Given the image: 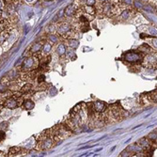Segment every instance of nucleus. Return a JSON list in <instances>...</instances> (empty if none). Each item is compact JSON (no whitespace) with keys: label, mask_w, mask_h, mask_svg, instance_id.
<instances>
[{"label":"nucleus","mask_w":157,"mask_h":157,"mask_svg":"<svg viewBox=\"0 0 157 157\" xmlns=\"http://www.w3.org/2000/svg\"><path fill=\"white\" fill-rule=\"evenodd\" d=\"M71 30H72V26L69 24H62L58 28V32L60 35H66L68 32H70Z\"/></svg>","instance_id":"20e7f679"},{"label":"nucleus","mask_w":157,"mask_h":157,"mask_svg":"<svg viewBox=\"0 0 157 157\" xmlns=\"http://www.w3.org/2000/svg\"><path fill=\"white\" fill-rule=\"evenodd\" d=\"M125 5H128V6H132L134 4V1L133 0H123Z\"/></svg>","instance_id":"a878e982"},{"label":"nucleus","mask_w":157,"mask_h":157,"mask_svg":"<svg viewBox=\"0 0 157 157\" xmlns=\"http://www.w3.org/2000/svg\"><path fill=\"white\" fill-rule=\"evenodd\" d=\"M134 6L137 7V8H140V9H141V8H143L142 3H141V2H139L138 0H137V1H134Z\"/></svg>","instance_id":"5701e85b"},{"label":"nucleus","mask_w":157,"mask_h":157,"mask_svg":"<svg viewBox=\"0 0 157 157\" xmlns=\"http://www.w3.org/2000/svg\"><path fill=\"white\" fill-rule=\"evenodd\" d=\"M51 48H52V45L50 43H45L43 45V48H42V51H43L44 54H49L50 51H51Z\"/></svg>","instance_id":"2eb2a0df"},{"label":"nucleus","mask_w":157,"mask_h":157,"mask_svg":"<svg viewBox=\"0 0 157 157\" xmlns=\"http://www.w3.org/2000/svg\"><path fill=\"white\" fill-rule=\"evenodd\" d=\"M49 40L51 42H58V36L55 35H50L49 36Z\"/></svg>","instance_id":"6ab92c4d"},{"label":"nucleus","mask_w":157,"mask_h":157,"mask_svg":"<svg viewBox=\"0 0 157 157\" xmlns=\"http://www.w3.org/2000/svg\"><path fill=\"white\" fill-rule=\"evenodd\" d=\"M106 109V105L104 102H95L93 104V110H95L98 113H102Z\"/></svg>","instance_id":"7ed1b4c3"},{"label":"nucleus","mask_w":157,"mask_h":157,"mask_svg":"<svg viewBox=\"0 0 157 157\" xmlns=\"http://www.w3.org/2000/svg\"><path fill=\"white\" fill-rule=\"evenodd\" d=\"M2 9H3V5H2V1H0V13L2 12Z\"/></svg>","instance_id":"c85d7f7f"},{"label":"nucleus","mask_w":157,"mask_h":157,"mask_svg":"<svg viewBox=\"0 0 157 157\" xmlns=\"http://www.w3.org/2000/svg\"><path fill=\"white\" fill-rule=\"evenodd\" d=\"M67 52V49H66V46H65V44H59L57 48V53L58 54V55H64Z\"/></svg>","instance_id":"9b49d317"},{"label":"nucleus","mask_w":157,"mask_h":157,"mask_svg":"<svg viewBox=\"0 0 157 157\" xmlns=\"http://www.w3.org/2000/svg\"><path fill=\"white\" fill-rule=\"evenodd\" d=\"M143 55L142 53H137V52H128L126 53L124 55V59L131 63H136L142 60Z\"/></svg>","instance_id":"f257e3e1"},{"label":"nucleus","mask_w":157,"mask_h":157,"mask_svg":"<svg viewBox=\"0 0 157 157\" xmlns=\"http://www.w3.org/2000/svg\"><path fill=\"white\" fill-rule=\"evenodd\" d=\"M87 1V6H94V4L96 2V0H86Z\"/></svg>","instance_id":"393cba45"},{"label":"nucleus","mask_w":157,"mask_h":157,"mask_svg":"<svg viewBox=\"0 0 157 157\" xmlns=\"http://www.w3.org/2000/svg\"><path fill=\"white\" fill-rule=\"evenodd\" d=\"M72 57H73V58L75 59V58H76V55H75V53L73 52V50H70V51L68 52V58H72Z\"/></svg>","instance_id":"412c9836"},{"label":"nucleus","mask_w":157,"mask_h":157,"mask_svg":"<svg viewBox=\"0 0 157 157\" xmlns=\"http://www.w3.org/2000/svg\"><path fill=\"white\" fill-rule=\"evenodd\" d=\"M6 90V86L5 85H0V92Z\"/></svg>","instance_id":"bb28decb"},{"label":"nucleus","mask_w":157,"mask_h":157,"mask_svg":"<svg viewBox=\"0 0 157 157\" xmlns=\"http://www.w3.org/2000/svg\"><path fill=\"white\" fill-rule=\"evenodd\" d=\"M45 78V77H44V75H42V74H41V76H40V77H39V82H41V81H43V79Z\"/></svg>","instance_id":"cd10ccee"},{"label":"nucleus","mask_w":157,"mask_h":157,"mask_svg":"<svg viewBox=\"0 0 157 157\" xmlns=\"http://www.w3.org/2000/svg\"><path fill=\"white\" fill-rule=\"evenodd\" d=\"M36 63V59L34 58H26L23 62V68L25 69H31L34 67Z\"/></svg>","instance_id":"39448f33"},{"label":"nucleus","mask_w":157,"mask_h":157,"mask_svg":"<svg viewBox=\"0 0 157 157\" xmlns=\"http://www.w3.org/2000/svg\"><path fill=\"white\" fill-rule=\"evenodd\" d=\"M75 12H76L75 6H74L73 4H71V5H69V6L66 8V9H65V14L67 15V16H69V17H71V16H73V15L75 14Z\"/></svg>","instance_id":"0eeeda50"},{"label":"nucleus","mask_w":157,"mask_h":157,"mask_svg":"<svg viewBox=\"0 0 157 157\" xmlns=\"http://www.w3.org/2000/svg\"><path fill=\"white\" fill-rule=\"evenodd\" d=\"M26 2H31V1H33V0H26Z\"/></svg>","instance_id":"7c9ffc66"},{"label":"nucleus","mask_w":157,"mask_h":157,"mask_svg":"<svg viewBox=\"0 0 157 157\" xmlns=\"http://www.w3.org/2000/svg\"><path fill=\"white\" fill-rule=\"evenodd\" d=\"M8 127H9V123L7 121H4V122H2V123H0V130H1V131L7 130Z\"/></svg>","instance_id":"dca6fc26"},{"label":"nucleus","mask_w":157,"mask_h":157,"mask_svg":"<svg viewBox=\"0 0 157 157\" xmlns=\"http://www.w3.org/2000/svg\"><path fill=\"white\" fill-rule=\"evenodd\" d=\"M41 47H42V43H41V42H36V43L32 46V48H31V51H32L33 53H37V52H39L40 50H41Z\"/></svg>","instance_id":"ddd939ff"},{"label":"nucleus","mask_w":157,"mask_h":157,"mask_svg":"<svg viewBox=\"0 0 157 157\" xmlns=\"http://www.w3.org/2000/svg\"><path fill=\"white\" fill-rule=\"evenodd\" d=\"M100 2H103V3H105V2H108L109 0H99Z\"/></svg>","instance_id":"c756f323"},{"label":"nucleus","mask_w":157,"mask_h":157,"mask_svg":"<svg viewBox=\"0 0 157 157\" xmlns=\"http://www.w3.org/2000/svg\"><path fill=\"white\" fill-rule=\"evenodd\" d=\"M141 1H143V2H147L148 0H141Z\"/></svg>","instance_id":"2f4dec72"},{"label":"nucleus","mask_w":157,"mask_h":157,"mask_svg":"<svg viewBox=\"0 0 157 157\" xmlns=\"http://www.w3.org/2000/svg\"><path fill=\"white\" fill-rule=\"evenodd\" d=\"M149 138L151 139V141H154V140H156V132L154 131V132H152L150 136H149Z\"/></svg>","instance_id":"aec40b11"},{"label":"nucleus","mask_w":157,"mask_h":157,"mask_svg":"<svg viewBox=\"0 0 157 157\" xmlns=\"http://www.w3.org/2000/svg\"><path fill=\"white\" fill-rule=\"evenodd\" d=\"M0 54H1V51H0Z\"/></svg>","instance_id":"473e14b6"},{"label":"nucleus","mask_w":157,"mask_h":157,"mask_svg":"<svg viewBox=\"0 0 157 157\" xmlns=\"http://www.w3.org/2000/svg\"><path fill=\"white\" fill-rule=\"evenodd\" d=\"M30 88H31V86H30V85H26V86L22 88V91H23V92H26V91H29Z\"/></svg>","instance_id":"4be33fe9"},{"label":"nucleus","mask_w":157,"mask_h":157,"mask_svg":"<svg viewBox=\"0 0 157 157\" xmlns=\"http://www.w3.org/2000/svg\"><path fill=\"white\" fill-rule=\"evenodd\" d=\"M53 138L50 136H45V137H43V138H42V140H41V149H50L51 147H52L53 145Z\"/></svg>","instance_id":"f03ea898"},{"label":"nucleus","mask_w":157,"mask_h":157,"mask_svg":"<svg viewBox=\"0 0 157 157\" xmlns=\"http://www.w3.org/2000/svg\"><path fill=\"white\" fill-rule=\"evenodd\" d=\"M24 107H25V109H26V110H32L33 108L35 107V104H34L32 101L27 100V101H25V102H24Z\"/></svg>","instance_id":"f8f14e48"},{"label":"nucleus","mask_w":157,"mask_h":157,"mask_svg":"<svg viewBox=\"0 0 157 157\" xmlns=\"http://www.w3.org/2000/svg\"><path fill=\"white\" fill-rule=\"evenodd\" d=\"M9 32L8 30L4 29L3 31L0 32V45H2L7 41V39L9 38Z\"/></svg>","instance_id":"9d476101"},{"label":"nucleus","mask_w":157,"mask_h":157,"mask_svg":"<svg viewBox=\"0 0 157 157\" xmlns=\"http://www.w3.org/2000/svg\"><path fill=\"white\" fill-rule=\"evenodd\" d=\"M128 151H132V152H137V153H139L141 151H143V148L140 145H138L137 143L134 144V145L129 146L128 149H127Z\"/></svg>","instance_id":"423d86ee"},{"label":"nucleus","mask_w":157,"mask_h":157,"mask_svg":"<svg viewBox=\"0 0 157 157\" xmlns=\"http://www.w3.org/2000/svg\"><path fill=\"white\" fill-rule=\"evenodd\" d=\"M150 141H151V140H147V138H145V137H144V138H141V139H139V141L137 142V144L141 146V147L143 148V150H144V149H146V150L148 151L149 149L151 148V145H150Z\"/></svg>","instance_id":"1a4fd4ad"},{"label":"nucleus","mask_w":157,"mask_h":157,"mask_svg":"<svg viewBox=\"0 0 157 157\" xmlns=\"http://www.w3.org/2000/svg\"><path fill=\"white\" fill-rule=\"evenodd\" d=\"M5 137H6L5 131H1V130H0V141H2V140L5 139Z\"/></svg>","instance_id":"b1692460"},{"label":"nucleus","mask_w":157,"mask_h":157,"mask_svg":"<svg viewBox=\"0 0 157 157\" xmlns=\"http://www.w3.org/2000/svg\"><path fill=\"white\" fill-rule=\"evenodd\" d=\"M86 10H87V12L88 14H91V15H93L94 14V12H95V9H94L93 6H87Z\"/></svg>","instance_id":"f3484780"},{"label":"nucleus","mask_w":157,"mask_h":157,"mask_svg":"<svg viewBox=\"0 0 157 157\" xmlns=\"http://www.w3.org/2000/svg\"><path fill=\"white\" fill-rule=\"evenodd\" d=\"M129 15H130V12L129 10H124V12H122L121 13V18L122 19H128L129 18Z\"/></svg>","instance_id":"a211bd4d"},{"label":"nucleus","mask_w":157,"mask_h":157,"mask_svg":"<svg viewBox=\"0 0 157 157\" xmlns=\"http://www.w3.org/2000/svg\"><path fill=\"white\" fill-rule=\"evenodd\" d=\"M78 41H76V40H73V39H71V40H69L68 41V45L71 47V48H76V47L78 46Z\"/></svg>","instance_id":"4468645a"},{"label":"nucleus","mask_w":157,"mask_h":157,"mask_svg":"<svg viewBox=\"0 0 157 157\" xmlns=\"http://www.w3.org/2000/svg\"><path fill=\"white\" fill-rule=\"evenodd\" d=\"M5 106L7 108H9V109H14L18 106V104H17V101L14 99H9L7 100L6 104H5Z\"/></svg>","instance_id":"6e6552de"}]
</instances>
